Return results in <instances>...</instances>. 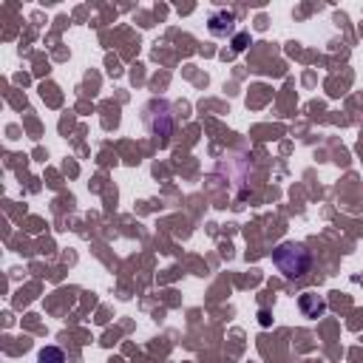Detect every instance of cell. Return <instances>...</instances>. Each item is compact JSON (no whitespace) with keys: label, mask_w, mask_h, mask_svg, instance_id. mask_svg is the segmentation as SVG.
Returning a JSON list of instances; mask_svg holds the SVG:
<instances>
[{"label":"cell","mask_w":363,"mask_h":363,"mask_svg":"<svg viewBox=\"0 0 363 363\" xmlns=\"http://www.w3.org/2000/svg\"><path fill=\"white\" fill-rule=\"evenodd\" d=\"M272 264L278 267V272H284L286 278H301L309 272L312 267V255L303 244H295V241H284L275 252H272Z\"/></svg>","instance_id":"cell-1"},{"label":"cell","mask_w":363,"mask_h":363,"mask_svg":"<svg viewBox=\"0 0 363 363\" xmlns=\"http://www.w3.org/2000/svg\"><path fill=\"white\" fill-rule=\"evenodd\" d=\"M233 23H235L233 11H216V14L210 17V34L224 37V34H230V31H233Z\"/></svg>","instance_id":"cell-2"},{"label":"cell","mask_w":363,"mask_h":363,"mask_svg":"<svg viewBox=\"0 0 363 363\" xmlns=\"http://www.w3.org/2000/svg\"><path fill=\"white\" fill-rule=\"evenodd\" d=\"M301 309H303L306 318H318V315L326 309V301L318 298V295H312V292H303V295H301Z\"/></svg>","instance_id":"cell-3"},{"label":"cell","mask_w":363,"mask_h":363,"mask_svg":"<svg viewBox=\"0 0 363 363\" xmlns=\"http://www.w3.org/2000/svg\"><path fill=\"white\" fill-rule=\"evenodd\" d=\"M37 360L40 363H65V352L57 349V346H45V349H40Z\"/></svg>","instance_id":"cell-4"},{"label":"cell","mask_w":363,"mask_h":363,"mask_svg":"<svg viewBox=\"0 0 363 363\" xmlns=\"http://www.w3.org/2000/svg\"><path fill=\"white\" fill-rule=\"evenodd\" d=\"M258 318H261V326H269V312H267V309H261Z\"/></svg>","instance_id":"cell-5"}]
</instances>
